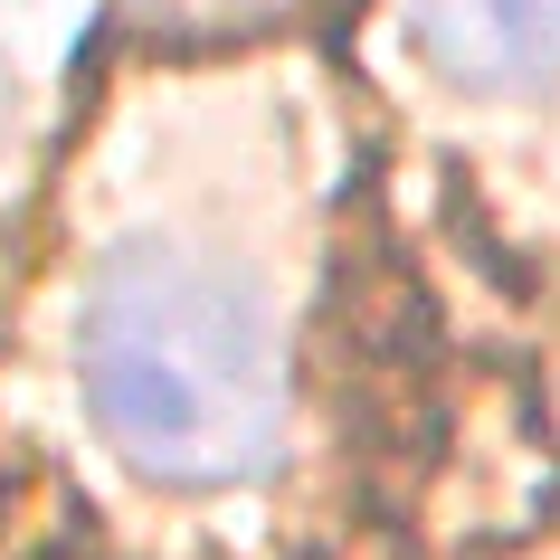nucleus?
I'll return each mask as SVG.
<instances>
[{
	"label": "nucleus",
	"instance_id": "1",
	"mask_svg": "<svg viewBox=\"0 0 560 560\" xmlns=\"http://www.w3.org/2000/svg\"><path fill=\"white\" fill-rule=\"evenodd\" d=\"M77 399L162 494L266 485L295 428L285 314L266 276L200 237H124L77 295Z\"/></svg>",
	"mask_w": 560,
	"mask_h": 560
},
{
	"label": "nucleus",
	"instance_id": "2",
	"mask_svg": "<svg viewBox=\"0 0 560 560\" xmlns=\"http://www.w3.org/2000/svg\"><path fill=\"white\" fill-rule=\"evenodd\" d=\"M409 30L466 95H541L560 77V0H409Z\"/></svg>",
	"mask_w": 560,
	"mask_h": 560
}]
</instances>
